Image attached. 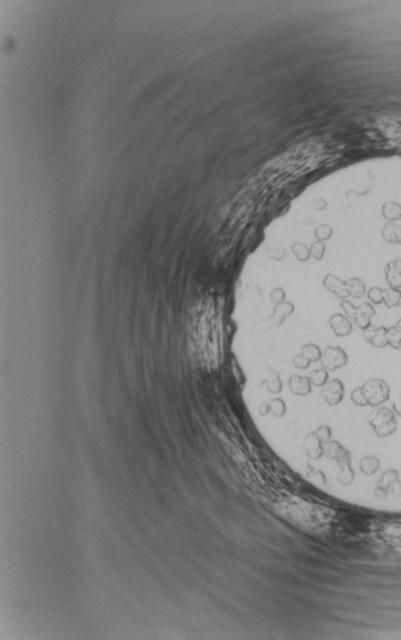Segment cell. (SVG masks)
<instances>
[{
    "label": "cell",
    "mask_w": 401,
    "mask_h": 640,
    "mask_svg": "<svg viewBox=\"0 0 401 640\" xmlns=\"http://www.w3.org/2000/svg\"><path fill=\"white\" fill-rule=\"evenodd\" d=\"M310 253L311 256L317 260H321L324 258V254H325V244L324 242H319L316 240L315 243H312L310 248Z\"/></svg>",
    "instance_id": "27"
},
{
    "label": "cell",
    "mask_w": 401,
    "mask_h": 640,
    "mask_svg": "<svg viewBox=\"0 0 401 640\" xmlns=\"http://www.w3.org/2000/svg\"><path fill=\"white\" fill-rule=\"evenodd\" d=\"M389 493H390L389 489H386V488H383V486H381V485H377L376 490H374V495H376V497L378 499L387 498Z\"/></svg>",
    "instance_id": "31"
},
{
    "label": "cell",
    "mask_w": 401,
    "mask_h": 640,
    "mask_svg": "<svg viewBox=\"0 0 401 640\" xmlns=\"http://www.w3.org/2000/svg\"><path fill=\"white\" fill-rule=\"evenodd\" d=\"M380 468V460L377 459L376 456H367V457H363L361 460V464H359V469L362 473L367 475H372L374 474L377 470Z\"/></svg>",
    "instance_id": "18"
},
{
    "label": "cell",
    "mask_w": 401,
    "mask_h": 640,
    "mask_svg": "<svg viewBox=\"0 0 401 640\" xmlns=\"http://www.w3.org/2000/svg\"><path fill=\"white\" fill-rule=\"evenodd\" d=\"M385 277L389 287L401 290V259H395L387 263L385 268Z\"/></svg>",
    "instance_id": "10"
},
{
    "label": "cell",
    "mask_w": 401,
    "mask_h": 640,
    "mask_svg": "<svg viewBox=\"0 0 401 640\" xmlns=\"http://www.w3.org/2000/svg\"><path fill=\"white\" fill-rule=\"evenodd\" d=\"M310 363H311L310 361H308V359L306 358L302 353L297 354V356L293 358V365H295L297 369H301V370L308 369V366H310Z\"/></svg>",
    "instance_id": "30"
},
{
    "label": "cell",
    "mask_w": 401,
    "mask_h": 640,
    "mask_svg": "<svg viewBox=\"0 0 401 640\" xmlns=\"http://www.w3.org/2000/svg\"><path fill=\"white\" fill-rule=\"evenodd\" d=\"M390 493H392V494L395 495V497H401V481H400V480L395 481V483H394L391 486H390Z\"/></svg>",
    "instance_id": "33"
},
{
    "label": "cell",
    "mask_w": 401,
    "mask_h": 640,
    "mask_svg": "<svg viewBox=\"0 0 401 640\" xmlns=\"http://www.w3.org/2000/svg\"><path fill=\"white\" fill-rule=\"evenodd\" d=\"M363 393H365L366 399H367L368 405L377 408L387 402L390 398V385L382 379H372V380L365 383L362 386Z\"/></svg>",
    "instance_id": "3"
},
{
    "label": "cell",
    "mask_w": 401,
    "mask_h": 640,
    "mask_svg": "<svg viewBox=\"0 0 401 640\" xmlns=\"http://www.w3.org/2000/svg\"><path fill=\"white\" fill-rule=\"evenodd\" d=\"M392 408H394V412H395V414H398L399 417H401V395H399L398 398L395 399V402H394V405H392Z\"/></svg>",
    "instance_id": "34"
},
{
    "label": "cell",
    "mask_w": 401,
    "mask_h": 640,
    "mask_svg": "<svg viewBox=\"0 0 401 640\" xmlns=\"http://www.w3.org/2000/svg\"><path fill=\"white\" fill-rule=\"evenodd\" d=\"M311 386H312V384L308 378H304V376H299V375L291 376L290 389L296 395H308L311 393Z\"/></svg>",
    "instance_id": "12"
},
{
    "label": "cell",
    "mask_w": 401,
    "mask_h": 640,
    "mask_svg": "<svg viewBox=\"0 0 401 640\" xmlns=\"http://www.w3.org/2000/svg\"><path fill=\"white\" fill-rule=\"evenodd\" d=\"M389 328L386 326H377L371 324V325L363 330V337L367 343L374 348H383L389 346V337H387Z\"/></svg>",
    "instance_id": "6"
},
{
    "label": "cell",
    "mask_w": 401,
    "mask_h": 640,
    "mask_svg": "<svg viewBox=\"0 0 401 640\" xmlns=\"http://www.w3.org/2000/svg\"><path fill=\"white\" fill-rule=\"evenodd\" d=\"M398 480H399L398 470H394V469H389V470L383 471L382 477H381L380 481H378V485L383 486V488H386V489H389V492H390V486H391L392 484L395 483V481H398Z\"/></svg>",
    "instance_id": "22"
},
{
    "label": "cell",
    "mask_w": 401,
    "mask_h": 640,
    "mask_svg": "<svg viewBox=\"0 0 401 640\" xmlns=\"http://www.w3.org/2000/svg\"><path fill=\"white\" fill-rule=\"evenodd\" d=\"M333 230L329 225H319L315 230V236L319 242H325L328 239L332 238Z\"/></svg>",
    "instance_id": "26"
},
{
    "label": "cell",
    "mask_w": 401,
    "mask_h": 640,
    "mask_svg": "<svg viewBox=\"0 0 401 640\" xmlns=\"http://www.w3.org/2000/svg\"><path fill=\"white\" fill-rule=\"evenodd\" d=\"M345 285H347L348 293L353 299H362L366 295V285L361 278H350L345 281Z\"/></svg>",
    "instance_id": "14"
},
{
    "label": "cell",
    "mask_w": 401,
    "mask_h": 640,
    "mask_svg": "<svg viewBox=\"0 0 401 640\" xmlns=\"http://www.w3.org/2000/svg\"><path fill=\"white\" fill-rule=\"evenodd\" d=\"M340 466V473L338 474V481L343 485H349L354 480V471L350 466V452L347 448H343L339 456L335 459Z\"/></svg>",
    "instance_id": "7"
},
{
    "label": "cell",
    "mask_w": 401,
    "mask_h": 640,
    "mask_svg": "<svg viewBox=\"0 0 401 640\" xmlns=\"http://www.w3.org/2000/svg\"><path fill=\"white\" fill-rule=\"evenodd\" d=\"M320 363L323 369L328 371H337L348 363V354L341 347L338 346H329L323 351Z\"/></svg>",
    "instance_id": "4"
},
{
    "label": "cell",
    "mask_w": 401,
    "mask_h": 640,
    "mask_svg": "<svg viewBox=\"0 0 401 640\" xmlns=\"http://www.w3.org/2000/svg\"><path fill=\"white\" fill-rule=\"evenodd\" d=\"M323 285L329 292L334 293V295L337 296V297H339L340 300H347V297L349 296L345 281L340 280V278L337 277L335 275L326 276V277L324 278Z\"/></svg>",
    "instance_id": "9"
},
{
    "label": "cell",
    "mask_w": 401,
    "mask_h": 640,
    "mask_svg": "<svg viewBox=\"0 0 401 640\" xmlns=\"http://www.w3.org/2000/svg\"><path fill=\"white\" fill-rule=\"evenodd\" d=\"M272 300L276 302V304H280V302L284 300V292L280 288H277L276 291H273L272 293Z\"/></svg>",
    "instance_id": "32"
},
{
    "label": "cell",
    "mask_w": 401,
    "mask_h": 640,
    "mask_svg": "<svg viewBox=\"0 0 401 640\" xmlns=\"http://www.w3.org/2000/svg\"><path fill=\"white\" fill-rule=\"evenodd\" d=\"M382 216L387 223H395L401 219V205L398 202H387L382 206Z\"/></svg>",
    "instance_id": "15"
},
{
    "label": "cell",
    "mask_w": 401,
    "mask_h": 640,
    "mask_svg": "<svg viewBox=\"0 0 401 640\" xmlns=\"http://www.w3.org/2000/svg\"><path fill=\"white\" fill-rule=\"evenodd\" d=\"M321 398L330 407L338 405L344 398V384L339 379L330 380L321 386Z\"/></svg>",
    "instance_id": "5"
},
{
    "label": "cell",
    "mask_w": 401,
    "mask_h": 640,
    "mask_svg": "<svg viewBox=\"0 0 401 640\" xmlns=\"http://www.w3.org/2000/svg\"><path fill=\"white\" fill-rule=\"evenodd\" d=\"M304 448L308 453V456L310 459L312 460H317L320 459L321 456L324 455L323 451V442L320 441L317 436L315 435V432H311L306 436L304 442Z\"/></svg>",
    "instance_id": "11"
},
{
    "label": "cell",
    "mask_w": 401,
    "mask_h": 640,
    "mask_svg": "<svg viewBox=\"0 0 401 640\" xmlns=\"http://www.w3.org/2000/svg\"><path fill=\"white\" fill-rule=\"evenodd\" d=\"M340 305L344 310V315L353 321L357 328L362 330L371 325V319L376 315V310L371 302H363L359 306H354L348 300H341Z\"/></svg>",
    "instance_id": "2"
},
{
    "label": "cell",
    "mask_w": 401,
    "mask_h": 640,
    "mask_svg": "<svg viewBox=\"0 0 401 640\" xmlns=\"http://www.w3.org/2000/svg\"><path fill=\"white\" fill-rule=\"evenodd\" d=\"M308 379H310L311 384H312L314 386H324V385L328 383V379H329L328 370L325 369L314 370V371H311Z\"/></svg>",
    "instance_id": "21"
},
{
    "label": "cell",
    "mask_w": 401,
    "mask_h": 640,
    "mask_svg": "<svg viewBox=\"0 0 401 640\" xmlns=\"http://www.w3.org/2000/svg\"><path fill=\"white\" fill-rule=\"evenodd\" d=\"M367 297L370 300V302L374 304V305L383 304V290L380 288V287H372V288L368 290Z\"/></svg>",
    "instance_id": "23"
},
{
    "label": "cell",
    "mask_w": 401,
    "mask_h": 640,
    "mask_svg": "<svg viewBox=\"0 0 401 640\" xmlns=\"http://www.w3.org/2000/svg\"><path fill=\"white\" fill-rule=\"evenodd\" d=\"M382 239L390 244H401V225L387 223L382 229Z\"/></svg>",
    "instance_id": "13"
},
{
    "label": "cell",
    "mask_w": 401,
    "mask_h": 640,
    "mask_svg": "<svg viewBox=\"0 0 401 640\" xmlns=\"http://www.w3.org/2000/svg\"><path fill=\"white\" fill-rule=\"evenodd\" d=\"M271 409L276 416H278V417H282V416L286 413V405H284L283 402L279 400V399H277V400H272Z\"/></svg>",
    "instance_id": "29"
},
{
    "label": "cell",
    "mask_w": 401,
    "mask_h": 640,
    "mask_svg": "<svg viewBox=\"0 0 401 640\" xmlns=\"http://www.w3.org/2000/svg\"><path fill=\"white\" fill-rule=\"evenodd\" d=\"M350 399H352V402L356 405H358V407H366V405H368L367 399H366L365 393H363L362 386L357 387V389L353 390L352 394H350Z\"/></svg>",
    "instance_id": "25"
},
{
    "label": "cell",
    "mask_w": 401,
    "mask_h": 640,
    "mask_svg": "<svg viewBox=\"0 0 401 640\" xmlns=\"http://www.w3.org/2000/svg\"><path fill=\"white\" fill-rule=\"evenodd\" d=\"M301 353L304 354L310 362H316V361H320V358H321L323 351L320 350L319 346L314 345V343H310V345H306L302 347Z\"/></svg>",
    "instance_id": "19"
},
{
    "label": "cell",
    "mask_w": 401,
    "mask_h": 640,
    "mask_svg": "<svg viewBox=\"0 0 401 640\" xmlns=\"http://www.w3.org/2000/svg\"><path fill=\"white\" fill-rule=\"evenodd\" d=\"M383 304L386 305L387 309L401 306V290L391 288V287L383 290Z\"/></svg>",
    "instance_id": "16"
},
{
    "label": "cell",
    "mask_w": 401,
    "mask_h": 640,
    "mask_svg": "<svg viewBox=\"0 0 401 640\" xmlns=\"http://www.w3.org/2000/svg\"><path fill=\"white\" fill-rule=\"evenodd\" d=\"M343 448L344 447L337 441H328L325 442V444H323L324 455H325L328 459H332V460L337 459Z\"/></svg>",
    "instance_id": "20"
},
{
    "label": "cell",
    "mask_w": 401,
    "mask_h": 640,
    "mask_svg": "<svg viewBox=\"0 0 401 640\" xmlns=\"http://www.w3.org/2000/svg\"><path fill=\"white\" fill-rule=\"evenodd\" d=\"M292 249H293V253H295L296 258H297V259H299L300 262H305V260H308V257L311 256L310 249H308V248L306 247V245L301 244V243H297V244L293 245Z\"/></svg>",
    "instance_id": "24"
},
{
    "label": "cell",
    "mask_w": 401,
    "mask_h": 640,
    "mask_svg": "<svg viewBox=\"0 0 401 640\" xmlns=\"http://www.w3.org/2000/svg\"><path fill=\"white\" fill-rule=\"evenodd\" d=\"M329 324L332 328L333 333L337 337H347L353 332V324L345 315L343 314H333L329 319Z\"/></svg>",
    "instance_id": "8"
},
{
    "label": "cell",
    "mask_w": 401,
    "mask_h": 640,
    "mask_svg": "<svg viewBox=\"0 0 401 640\" xmlns=\"http://www.w3.org/2000/svg\"><path fill=\"white\" fill-rule=\"evenodd\" d=\"M387 337H389V346H391L394 350L401 351V319L395 325L389 328Z\"/></svg>",
    "instance_id": "17"
},
{
    "label": "cell",
    "mask_w": 401,
    "mask_h": 640,
    "mask_svg": "<svg viewBox=\"0 0 401 640\" xmlns=\"http://www.w3.org/2000/svg\"><path fill=\"white\" fill-rule=\"evenodd\" d=\"M368 423L373 429L374 435L380 438L389 437L398 429L395 412L385 407L377 408L376 411L372 412L368 417Z\"/></svg>",
    "instance_id": "1"
},
{
    "label": "cell",
    "mask_w": 401,
    "mask_h": 640,
    "mask_svg": "<svg viewBox=\"0 0 401 640\" xmlns=\"http://www.w3.org/2000/svg\"><path fill=\"white\" fill-rule=\"evenodd\" d=\"M315 435L317 436V438H319L320 441L323 442V444H325V442L330 441V438H332V428H330L329 426H326V424L320 426L319 428L315 431Z\"/></svg>",
    "instance_id": "28"
}]
</instances>
